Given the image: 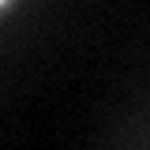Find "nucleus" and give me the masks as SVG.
<instances>
[{
  "mask_svg": "<svg viewBox=\"0 0 150 150\" xmlns=\"http://www.w3.org/2000/svg\"><path fill=\"white\" fill-rule=\"evenodd\" d=\"M0 4H4V0H0Z\"/></svg>",
  "mask_w": 150,
  "mask_h": 150,
  "instance_id": "f257e3e1",
  "label": "nucleus"
}]
</instances>
